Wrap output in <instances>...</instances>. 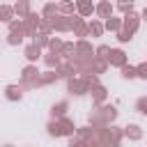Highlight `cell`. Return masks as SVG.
<instances>
[{
	"mask_svg": "<svg viewBox=\"0 0 147 147\" xmlns=\"http://www.w3.org/2000/svg\"><path fill=\"white\" fill-rule=\"evenodd\" d=\"M138 28H140V14H136L133 9H131V11H124V16H122V30L136 34Z\"/></svg>",
	"mask_w": 147,
	"mask_h": 147,
	"instance_id": "obj_4",
	"label": "cell"
},
{
	"mask_svg": "<svg viewBox=\"0 0 147 147\" xmlns=\"http://www.w3.org/2000/svg\"><path fill=\"white\" fill-rule=\"evenodd\" d=\"M32 41H34L37 46H41V48H46V46H48V34H41V32H34V37H32Z\"/></svg>",
	"mask_w": 147,
	"mask_h": 147,
	"instance_id": "obj_32",
	"label": "cell"
},
{
	"mask_svg": "<svg viewBox=\"0 0 147 147\" xmlns=\"http://www.w3.org/2000/svg\"><path fill=\"white\" fill-rule=\"evenodd\" d=\"M136 110H138L140 115H147V96H140V99L136 101Z\"/></svg>",
	"mask_w": 147,
	"mask_h": 147,
	"instance_id": "obj_34",
	"label": "cell"
},
{
	"mask_svg": "<svg viewBox=\"0 0 147 147\" xmlns=\"http://www.w3.org/2000/svg\"><path fill=\"white\" fill-rule=\"evenodd\" d=\"M11 7H14V16H18V18H25L30 14V2L28 0H16Z\"/></svg>",
	"mask_w": 147,
	"mask_h": 147,
	"instance_id": "obj_16",
	"label": "cell"
},
{
	"mask_svg": "<svg viewBox=\"0 0 147 147\" xmlns=\"http://www.w3.org/2000/svg\"><path fill=\"white\" fill-rule=\"evenodd\" d=\"M57 11H60V14H74V11H76V2H71V0H62V2L57 5Z\"/></svg>",
	"mask_w": 147,
	"mask_h": 147,
	"instance_id": "obj_28",
	"label": "cell"
},
{
	"mask_svg": "<svg viewBox=\"0 0 147 147\" xmlns=\"http://www.w3.org/2000/svg\"><path fill=\"white\" fill-rule=\"evenodd\" d=\"M74 2H76V11H78L83 18H87V16L94 14V2H92V0H74Z\"/></svg>",
	"mask_w": 147,
	"mask_h": 147,
	"instance_id": "obj_11",
	"label": "cell"
},
{
	"mask_svg": "<svg viewBox=\"0 0 147 147\" xmlns=\"http://www.w3.org/2000/svg\"><path fill=\"white\" fill-rule=\"evenodd\" d=\"M103 28L108 30V32H117V30H122V18H117V16H108V18H103Z\"/></svg>",
	"mask_w": 147,
	"mask_h": 147,
	"instance_id": "obj_19",
	"label": "cell"
},
{
	"mask_svg": "<svg viewBox=\"0 0 147 147\" xmlns=\"http://www.w3.org/2000/svg\"><path fill=\"white\" fill-rule=\"evenodd\" d=\"M23 57H25L28 62H37V60L41 57V46H37L34 41H32V44H28V46L23 48Z\"/></svg>",
	"mask_w": 147,
	"mask_h": 147,
	"instance_id": "obj_10",
	"label": "cell"
},
{
	"mask_svg": "<svg viewBox=\"0 0 147 147\" xmlns=\"http://www.w3.org/2000/svg\"><path fill=\"white\" fill-rule=\"evenodd\" d=\"M74 51H76V44H74V41H64V44H62V51H60V57H62V60H69V57L74 55Z\"/></svg>",
	"mask_w": 147,
	"mask_h": 147,
	"instance_id": "obj_24",
	"label": "cell"
},
{
	"mask_svg": "<svg viewBox=\"0 0 147 147\" xmlns=\"http://www.w3.org/2000/svg\"><path fill=\"white\" fill-rule=\"evenodd\" d=\"M90 94H92V101H94V106H99V103H103L106 99H108V90L99 83V85H94L92 90H90Z\"/></svg>",
	"mask_w": 147,
	"mask_h": 147,
	"instance_id": "obj_12",
	"label": "cell"
},
{
	"mask_svg": "<svg viewBox=\"0 0 147 147\" xmlns=\"http://www.w3.org/2000/svg\"><path fill=\"white\" fill-rule=\"evenodd\" d=\"M113 11H115V5H110V0H101L99 5H94V14L99 18H108Z\"/></svg>",
	"mask_w": 147,
	"mask_h": 147,
	"instance_id": "obj_9",
	"label": "cell"
},
{
	"mask_svg": "<svg viewBox=\"0 0 147 147\" xmlns=\"http://www.w3.org/2000/svg\"><path fill=\"white\" fill-rule=\"evenodd\" d=\"M76 16H78V14H60V11H57V14L51 16L48 21H51V28H53L55 32H71Z\"/></svg>",
	"mask_w": 147,
	"mask_h": 147,
	"instance_id": "obj_2",
	"label": "cell"
},
{
	"mask_svg": "<svg viewBox=\"0 0 147 147\" xmlns=\"http://www.w3.org/2000/svg\"><path fill=\"white\" fill-rule=\"evenodd\" d=\"M106 69H108V62H106V57H92V62H90V71L92 74H96V76H101V74H106Z\"/></svg>",
	"mask_w": 147,
	"mask_h": 147,
	"instance_id": "obj_13",
	"label": "cell"
},
{
	"mask_svg": "<svg viewBox=\"0 0 147 147\" xmlns=\"http://www.w3.org/2000/svg\"><path fill=\"white\" fill-rule=\"evenodd\" d=\"M108 51H110V46L101 44V46H96V48H94V55H96V57H106V55H108Z\"/></svg>",
	"mask_w": 147,
	"mask_h": 147,
	"instance_id": "obj_36",
	"label": "cell"
},
{
	"mask_svg": "<svg viewBox=\"0 0 147 147\" xmlns=\"http://www.w3.org/2000/svg\"><path fill=\"white\" fill-rule=\"evenodd\" d=\"M46 129H48V136H55V138L62 136V129H60V122H57V119H51Z\"/></svg>",
	"mask_w": 147,
	"mask_h": 147,
	"instance_id": "obj_31",
	"label": "cell"
},
{
	"mask_svg": "<svg viewBox=\"0 0 147 147\" xmlns=\"http://www.w3.org/2000/svg\"><path fill=\"white\" fill-rule=\"evenodd\" d=\"M55 80H60V76H57V71H55V69H48V71H44V74H39V80H37V87H44V85H51V83H55Z\"/></svg>",
	"mask_w": 147,
	"mask_h": 147,
	"instance_id": "obj_14",
	"label": "cell"
},
{
	"mask_svg": "<svg viewBox=\"0 0 147 147\" xmlns=\"http://www.w3.org/2000/svg\"><path fill=\"white\" fill-rule=\"evenodd\" d=\"M7 41H9L11 46H18V44L23 41V30H9V34H7Z\"/></svg>",
	"mask_w": 147,
	"mask_h": 147,
	"instance_id": "obj_26",
	"label": "cell"
},
{
	"mask_svg": "<svg viewBox=\"0 0 147 147\" xmlns=\"http://www.w3.org/2000/svg\"><path fill=\"white\" fill-rule=\"evenodd\" d=\"M119 69H122V76H124L126 80H133V78H138V71H136V67H131V64H122Z\"/></svg>",
	"mask_w": 147,
	"mask_h": 147,
	"instance_id": "obj_29",
	"label": "cell"
},
{
	"mask_svg": "<svg viewBox=\"0 0 147 147\" xmlns=\"http://www.w3.org/2000/svg\"><path fill=\"white\" fill-rule=\"evenodd\" d=\"M67 90H69L71 94H76V96L87 94V85H85V80H83V78H76V76H69V78H67Z\"/></svg>",
	"mask_w": 147,
	"mask_h": 147,
	"instance_id": "obj_6",
	"label": "cell"
},
{
	"mask_svg": "<svg viewBox=\"0 0 147 147\" xmlns=\"http://www.w3.org/2000/svg\"><path fill=\"white\" fill-rule=\"evenodd\" d=\"M57 2H62V0H57Z\"/></svg>",
	"mask_w": 147,
	"mask_h": 147,
	"instance_id": "obj_39",
	"label": "cell"
},
{
	"mask_svg": "<svg viewBox=\"0 0 147 147\" xmlns=\"http://www.w3.org/2000/svg\"><path fill=\"white\" fill-rule=\"evenodd\" d=\"M106 62H108V67H122V64H126V53L122 48H110L106 55Z\"/></svg>",
	"mask_w": 147,
	"mask_h": 147,
	"instance_id": "obj_5",
	"label": "cell"
},
{
	"mask_svg": "<svg viewBox=\"0 0 147 147\" xmlns=\"http://www.w3.org/2000/svg\"><path fill=\"white\" fill-rule=\"evenodd\" d=\"M122 131H124V136H126L129 140H140V138H142V129H140L138 124H126Z\"/></svg>",
	"mask_w": 147,
	"mask_h": 147,
	"instance_id": "obj_18",
	"label": "cell"
},
{
	"mask_svg": "<svg viewBox=\"0 0 147 147\" xmlns=\"http://www.w3.org/2000/svg\"><path fill=\"white\" fill-rule=\"evenodd\" d=\"M71 32H74V37H78V39H85V37H90V32H87V21L78 14L76 16V21H74V28H71Z\"/></svg>",
	"mask_w": 147,
	"mask_h": 147,
	"instance_id": "obj_7",
	"label": "cell"
},
{
	"mask_svg": "<svg viewBox=\"0 0 147 147\" xmlns=\"http://www.w3.org/2000/svg\"><path fill=\"white\" fill-rule=\"evenodd\" d=\"M11 18H14V7L11 5H0V21L9 23Z\"/></svg>",
	"mask_w": 147,
	"mask_h": 147,
	"instance_id": "obj_23",
	"label": "cell"
},
{
	"mask_svg": "<svg viewBox=\"0 0 147 147\" xmlns=\"http://www.w3.org/2000/svg\"><path fill=\"white\" fill-rule=\"evenodd\" d=\"M136 71H138V78L147 80V62H140V64L136 67Z\"/></svg>",
	"mask_w": 147,
	"mask_h": 147,
	"instance_id": "obj_37",
	"label": "cell"
},
{
	"mask_svg": "<svg viewBox=\"0 0 147 147\" xmlns=\"http://www.w3.org/2000/svg\"><path fill=\"white\" fill-rule=\"evenodd\" d=\"M131 39H133L131 32H126V30H117V41H119V44H126V41H131Z\"/></svg>",
	"mask_w": 147,
	"mask_h": 147,
	"instance_id": "obj_35",
	"label": "cell"
},
{
	"mask_svg": "<svg viewBox=\"0 0 147 147\" xmlns=\"http://www.w3.org/2000/svg\"><path fill=\"white\" fill-rule=\"evenodd\" d=\"M140 21H147V7L142 9V14H140Z\"/></svg>",
	"mask_w": 147,
	"mask_h": 147,
	"instance_id": "obj_38",
	"label": "cell"
},
{
	"mask_svg": "<svg viewBox=\"0 0 147 147\" xmlns=\"http://www.w3.org/2000/svg\"><path fill=\"white\" fill-rule=\"evenodd\" d=\"M74 55H78V57H92V55H94V48H92V44H90L87 39H78Z\"/></svg>",
	"mask_w": 147,
	"mask_h": 147,
	"instance_id": "obj_8",
	"label": "cell"
},
{
	"mask_svg": "<svg viewBox=\"0 0 147 147\" xmlns=\"http://www.w3.org/2000/svg\"><path fill=\"white\" fill-rule=\"evenodd\" d=\"M62 44H64L62 39H57V37H48V46H46V48H48L51 53H57V55H60V51H62Z\"/></svg>",
	"mask_w": 147,
	"mask_h": 147,
	"instance_id": "obj_27",
	"label": "cell"
},
{
	"mask_svg": "<svg viewBox=\"0 0 147 147\" xmlns=\"http://www.w3.org/2000/svg\"><path fill=\"white\" fill-rule=\"evenodd\" d=\"M44 62H46L48 69H55V67L62 62V57H60L57 53H51V51H48V55H44Z\"/></svg>",
	"mask_w": 147,
	"mask_h": 147,
	"instance_id": "obj_25",
	"label": "cell"
},
{
	"mask_svg": "<svg viewBox=\"0 0 147 147\" xmlns=\"http://www.w3.org/2000/svg\"><path fill=\"white\" fill-rule=\"evenodd\" d=\"M57 122H60V129H62V136H74L76 133V126H74V122L67 117V115H62V117H57Z\"/></svg>",
	"mask_w": 147,
	"mask_h": 147,
	"instance_id": "obj_17",
	"label": "cell"
},
{
	"mask_svg": "<svg viewBox=\"0 0 147 147\" xmlns=\"http://www.w3.org/2000/svg\"><path fill=\"white\" fill-rule=\"evenodd\" d=\"M28 2H30V0H28Z\"/></svg>",
	"mask_w": 147,
	"mask_h": 147,
	"instance_id": "obj_40",
	"label": "cell"
},
{
	"mask_svg": "<svg viewBox=\"0 0 147 147\" xmlns=\"http://www.w3.org/2000/svg\"><path fill=\"white\" fill-rule=\"evenodd\" d=\"M115 117H117V108L115 106H108V103H99V106H94V110L90 113V124L92 126H106V124H110V122H115Z\"/></svg>",
	"mask_w": 147,
	"mask_h": 147,
	"instance_id": "obj_1",
	"label": "cell"
},
{
	"mask_svg": "<svg viewBox=\"0 0 147 147\" xmlns=\"http://www.w3.org/2000/svg\"><path fill=\"white\" fill-rule=\"evenodd\" d=\"M115 7H117L122 14H124V11H131V9H133V0H117Z\"/></svg>",
	"mask_w": 147,
	"mask_h": 147,
	"instance_id": "obj_33",
	"label": "cell"
},
{
	"mask_svg": "<svg viewBox=\"0 0 147 147\" xmlns=\"http://www.w3.org/2000/svg\"><path fill=\"white\" fill-rule=\"evenodd\" d=\"M39 74H41V71L34 67V62H30L28 67L21 69V85H23V87H37Z\"/></svg>",
	"mask_w": 147,
	"mask_h": 147,
	"instance_id": "obj_3",
	"label": "cell"
},
{
	"mask_svg": "<svg viewBox=\"0 0 147 147\" xmlns=\"http://www.w3.org/2000/svg\"><path fill=\"white\" fill-rule=\"evenodd\" d=\"M103 23L99 21V18H92V21H87V32L92 34V37H101L103 34Z\"/></svg>",
	"mask_w": 147,
	"mask_h": 147,
	"instance_id": "obj_20",
	"label": "cell"
},
{
	"mask_svg": "<svg viewBox=\"0 0 147 147\" xmlns=\"http://www.w3.org/2000/svg\"><path fill=\"white\" fill-rule=\"evenodd\" d=\"M5 96H7L9 101H21V99H23V90H21L18 85H7V87H5Z\"/></svg>",
	"mask_w": 147,
	"mask_h": 147,
	"instance_id": "obj_21",
	"label": "cell"
},
{
	"mask_svg": "<svg viewBox=\"0 0 147 147\" xmlns=\"http://www.w3.org/2000/svg\"><path fill=\"white\" fill-rule=\"evenodd\" d=\"M55 71H57V76L60 78H69V76H74L76 71H74V64L69 62V60H62L57 67H55Z\"/></svg>",
	"mask_w": 147,
	"mask_h": 147,
	"instance_id": "obj_15",
	"label": "cell"
},
{
	"mask_svg": "<svg viewBox=\"0 0 147 147\" xmlns=\"http://www.w3.org/2000/svg\"><path fill=\"white\" fill-rule=\"evenodd\" d=\"M55 14H57V5H55V2H46L44 9H41V16H44V18H51V16H55Z\"/></svg>",
	"mask_w": 147,
	"mask_h": 147,
	"instance_id": "obj_30",
	"label": "cell"
},
{
	"mask_svg": "<svg viewBox=\"0 0 147 147\" xmlns=\"http://www.w3.org/2000/svg\"><path fill=\"white\" fill-rule=\"evenodd\" d=\"M67 110H69V103H67V101H57V103H53V108H51V117L57 119V117L67 115Z\"/></svg>",
	"mask_w": 147,
	"mask_h": 147,
	"instance_id": "obj_22",
	"label": "cell"
}]
</instances>
